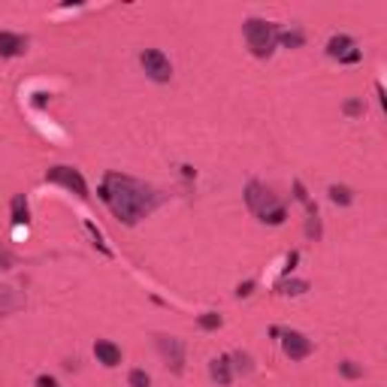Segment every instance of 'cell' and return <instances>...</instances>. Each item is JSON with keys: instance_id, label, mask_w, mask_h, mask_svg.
<instances>
[{"instance_id": "5bb4252c", "label": "cell", "mask_w": 387, "mask_h": 387, "mask_svg": "<svg viewBox=\"0 0 387 387\" xmlns=\"http://www.w3.org/2000/svg\"><path fill=\"white\" fill-rule=\"evenodd\" d=\"M303 206H306V212H309V221H306V236L318 242L321 239V212H318V206H315L312 200H306Z\"/></svg>"}, {"instance_id": "8992f818", "label": "cell", "mask_w": 387, "mask_h": 387, "mask_svg": "<svg viewBox=\"0 0 387 387\" xmlns=\"http://www.w3.org/2000/svg\"><path fill=\"white\" fill-rule=\"evenodd\" d=\"M270 333H272V336H281V348H284V354H288L290 360H306V357H312L315 345H312V339H306L303 333H297V330H281V327H272Z\"/></svg>"}, {"instance_id": "30bf717a", "label": "cell", "mask_w": 387, "mask_h": 387, "mask_svg": "<svg viewBox=\"0 0 387 387\" xmlns=\"http://www.w3.org/2000/svg\"><path fill=\"white\" fill-rule=\"evenodd\" d=\"M94 357H97V363L112 369L121 363V348H118L115 342H109V339H97V342H94Z\"/></svg>"}, {"instance_id": "cb8c5ba5", "label": "cell", "mask_w": 387, "mask_h": 387, "mask_svg": "<svg viewBox=\"0 0 387 387\" xmlns=\"http://www.w3.org/2000/svg\"><path fill=\"white\" fill-rule=\"evenodd\" d=\"M294 197H297L299 203H306V200H309V194H306V185H303L299 179H294Z\"/></svg>"}, {"instance_id": "3957f363", "label": "cell", "mask_w": 387, "mask_h": 387, "mask_svg": "<svg viewBox=\"0 0 387 387\" xmlns=\"http://www.w3.org/2000/svg\"><path fill=\"white\" fill-rule=\"evenodd\" d=\"M242 30H246V39H248V49L255 58H270L279 46V25L266 19H246L242 21Z\"/></svg>"}, {"instance_id": "ba28073f", "label": "cell", "mask_w": 387, "mask_h": 387, "mask_svg": "<svg viewBox=\"0 0 387 387\" xmlns=\"http://www.w3.org/2000/svg\"><path fill=\"white\" fill-rule=\"evenodd\" d=\"M327 54L336 58L339 64H357L360 61V49H354V39L345 37V34H336L333 39L327 43Z\"/></svg>"}, {"instance_id": "83f0119b", "label": "cell", "mask_w": 387, "mask_h": 387, "mask_svg": "<svg viewBox=\"0 0 387 387\" xmlns=\"http://www.w3.org/2000/svg\"><path fill=\"white\" fill-rule=\"evenodd\" d=\"M10 264H12V257H10V255H3V251H0V270H10Z\"/></svg>"}, {"instance_id": "ffe728a7", "label": "cell", "mask_w": 387, "mask_h": 387, "mask_svg": "<svg viewBox=\"0 0 387 387\" xmlns=\"http://www.w3.org/2000/svg\"><path fill=\"white\" fill-rule=\"evenodd\" d=\"M128 384H130V387H152V378H148L146 369H130Z\"/></svg>"}, {"instance_id": "7c38bea8", "label": "cell", "mask_w": 387, "mask_h": 387, "mask_svg": "<svg viewBox=\"0 0 387 387\" xmlns=\"http://www.w3.org/2000/svg\"><path fill=\"white\" fill-rule=\"evenodd\" d=\"M19 309H25V297L12 288H0V315H12Z\"/></svg>"}, {"instance_id": "7402d4cb", "label": "cell", "mask_w": 387, "mask_h": 387, "mask_svg": "<svg viewBox=\"0 0 387 387\" xmlns=\"http://www.w3.org/2000/svg\"><path fill=\"white\" fill-rule=\"evenodd\" d=\"M339 373H342L345 378H363V366H357V363H351V360H345V363H339Z\"/></svg>"}, {"instance_id": "9c48e42d", "label": "cell", "mask_w": 387, "mask_h": 387, "mask_svg": "<svg viewBox=\"0 0 387 387\" xmlns=\"http://www.w3.org/2000/svg\"><path fill=\"white\" fill-rule=\"evenodd\" d=\"M30 46L28 37L21 34H12V30H0V58H19V54H25Z\"/></svg>"}, {"instance_id": "484cf974", "label": "cell", "mask_w": 387, "mask_h": 387, "mask_svg": "<svg viewBox=\"0 0 387 387\" xmlns=\"http://www.w3.org/2000/svg\"><path fill=\"white\" fill-rule=\"evenodd\" d=\"M297 260H299V255H297V251H290V257H288V266H284V275H290V272H294Z\"/></svg>"}, {"instance_id": "5b68a950", "label": "cell", "mask_w": 387, "mask_h": 387, "mask_svg": "<svg viewBox=\"0 0 387 387\" xmlns=\"http://www.w3.org/2000/svg\"><path fill=\"white\" fill-rule=\"evenodd\" d=\"M46 181H52V185H61V188H67V191H73L79 200H88V185H85V179H82V172H79L76 167H52V170H46Z\"/></svg>"}, {"instance_id": "e0dca14e", "label": "cell", "mask_w": 387, "mask_h": 387, "mask_svg": "<svg viewBox=\"0 0 387 387\" xmlns=\"http://www.w3.org/2000/svg\"><path fill=\"white\" fill-rule=\"evenodd\" d=\"M330 200L336 203V206H348V203L354 200V194H351V188H345V185H330Z\"/></svg>"}, {"instance_id": "44dd1931", "label": "cell", "mask_w": 387, "mask_h": 387, "mask_svg": "<svg viewBox=\"0 0 387 387\" xmlns=\"http://www.w3.org/2000/svg\"><path fill=\"white\" fill-rule=\"evenodd\" d=\"M197 324H200V330H218L221 327V315L218 312H206L197 318Z\"/></svg>"}, {"instance_id": "d4e9b609", "label": "cell", "mask_w": 387, "mask_h": 387, "mask_svg": "<svg viewBox=\"0 0 387 387\" xmlns=\"http://www.w3.org/2000/svg\"><path fill=\"white\" fill-rule=\"evenodd\" d=\"M37 387H58V381H54L52 375H39L37 378Z\"/></svg>"}, {"instance_id": "7a4b0ae2", "label": "cell", "mask_w": 387, "mask_h": 387, "mask_svg": "<svg viewBox=\"0 0 387 387\" xmlns=\"http://www.w3.org/2000/svg\"><path fill=\"white\" fill-rule=\"evenodd\" d=\"M246 206L255 212L264 224H284V218H288L284 203L266 185H260L257 179H251L246 185Z\"/></svg>"}, {"instance_id": "9a60e30c", "label": "cell", "mask_w": 387, "mask_h": 387, "mask_svg": "<svg viewBox=\"0 0 387 387\" xmlns=\"http://www.w3.org/2000/svg\"><path fill=\"white\" fill-rule=\"evenodd\" d=\"M230 366H233V373L248 375L251 369H255V363H251V357H248L246 351H233V354H230Z\"/></svg>"}, {"instance_id": "6da1fadb", "label": "cell", "mask_w": 387, "mask_h": 387, "mask_svg": "<svg viewBox=\"0 0 387 387\" xmlns=\"http://www.w3.org/2000/svg\"><path fill=\"white\" fill-rule=\"evenodd\" d=\"M97 197L109 206V212L121 221V224H139L163 203V194L146 181L124 176V172H106L97 188Z\"/></svg>"}, {"instance_id": "4316f807", "label": "cell", "mask_w": 387, "mask_h": 387, "mask_svg": "<svg viewBox=\"0 0 387 387\" xmlns=\"http://www.w3.org/2000/svg\"><path fill=\"white\" fill-rule=\"evenodd\" d=\"M251 290H255V281H246V284H239V290H236V297H248Z\"/></svg>"}, {"instance_id": "d6986e66", "label": "cell", "mask_w": 387, "mask_h": 387, "mask_svg": "<svg viewBox=\"0 0 387 387\" xmlns=\"http://www.w3.org/2000/svg\"><path fill=\"white\" fill-rule=\"evenodd\" d=\"M85 230H88V233H91V239H94V246H97L100 251H103V255H106V257H112V248H109V246H106V242H103V233H100V230H97V227H94V221H85Z\"/></svg>"}, {"instance_id": "4fadbf2b", "label": "cell", "mask_w": 387, "mask_h": 387, "mask_svg": "<svg viewBox=\"0 0 387 387\" xmlns=\"http://www.w3.org/2000/svg\"><path fill=\"white\" fill-rule=\"evenodd\" d=\"M10 215H12V224H15V227H21V224L28 227L30 209H28V197H25V194H15V197H12V203H10Z\"/></svg>"}, {"instance_id": "277c9868", "label": "cell", "mask_w": 387, "mask_h": 387, "mask_svg": "<svg viewBox=\"0 0 387 387\" xmlns=\"http://www.w3.org/2000/svg\"><path fill=\"white\" fill-rule=\"evenodd\" d=\"M155 345H157V351H161V357L172 375L185 373V342H181V339L167 336V333H155Z\"/></svg>"}, {"instance_id": "52a82bcc", "label": "cell", "mask_w": 387, "mask_h": 387, "mask_svg": "<svg viewBox=\"0 0 387 387\" xmlns=\"http://www.w3.org/2000/svg\"><path fill=\"white\" fill-rule=\"evenodd\" d=\"M139 64H142V70H146V76L152 79V82H170L172 79V64L161 49H146L139 54Z\"/></svg>"}, {"instance_id": "8fae6325", "label": "cell", "mask_w": 387, "mask_h": 387, "mask_svg": "<svg viewBox=\"0 0 387 387\" xmlns=\"http://www.w3.org/2000/svg\"><path fill=\"white\" fill-rule=\"evenodd\" d=\"M209 375H212V381H218L221 387H227L233 381V366H230V354L227 357H218V360H212L209 363Z\"/></svg>"}, {"instance_id": "ac0fdd59", "label": "cell", "mask_w": 387, "mask_h": 387, "mask_svg": "<svg viewBox=\"0 0 387 387\" xmlns=\"http://www.w3.org/2000/svg\"><path fill=\"white\" fill-rule=\"evenodd\" d=\"M279 43L284 49H299V46L306 43V34L303 30H288V34H279Z\"/></svg>"}, {"instance_id": "603a6c76", "label": "cell", "mask_w": 387, "mask_h": 387, "mask_svg": "<svg viewBox=\"0 0 387 387\" xmlns=\"http://www.w3.org/2000/svg\"><path fill=\"white\" fill-rule=\"evenodd\" d=\"M363 109H366V106H363V100H348V103L342 106V112L348 118H357V115H363Z\"/></svg>"}, {"instance_id": "2e32d148", "label": "cell", "mask_w": 387, "mask_h": 387, "mask_svg": "<svg viewBox=\"0 0 387 387\" xmlns=\"http://www.w3.org/2000/svg\"><path fill=\"white\" fill-rule=\"evenodd\" d=\"M279 290H281V294H288V297H299V294H306V290H309V281L281 279V281H279Z\"/></svg>"}]
</instances>
